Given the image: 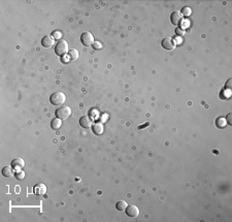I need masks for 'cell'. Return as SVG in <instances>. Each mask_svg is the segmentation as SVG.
<instances>
[{
	"instance_id": "obj_14",
	"label": "cell",
	"mask_w": 232,
	"mask_h": 222,
	"mask_svg": "<svg viewBox=\"0 0 232 222\" xmlns=\"http://www.w3.org/2000/svg\"><path fill=\"white\" fill-rule=\"evenodd\" d=\"M61 124H62V120H60L59 118H55V119L52 120L51 127H52L53 129L57 130V129H59L60 127H61Z\"/></svg>"
},
{
	"instance_id": "obj_16",
	"label": "cell",
	"mask_w": 232,
	"mask_h": 222,
	"mask_svg": "<svg viewBox=\"0 0 232 222\" xmlns=\"http://www.w3.org/2000/svg\"><path fill=\"white\" fill-rule=\"evenodd\" d=\"M67 57H68L69 60H75L79 58V52L76 50H70V51L67 53Z\"/></svg>"
},
{
	"instance_id": "obj_21",
	"label": "cell",
	"mask_w": 232,
	"mask_h": 222,
	"mask_svg": "<svg viewBox=\"0 0 232 222\" xmlns=\"http://www.w3.org/2000/svg\"><path fill=\"white\" fill-rule=\"evenodd\" d=\"M231 118H232V114L230 113V114H228L227 115V117H226V123H228V125H232V120H231Z\"/></svg>"
},
{
	"instance_id": "obj_7",
	"label": "cell",
	"mask_w": 232,
	"mask_h": 222,
	"mask_svg": "<svg viewBox=\"0 0 232 222\" xmlns=\"http://www.w3.org/2000/svg\"><path fill=\"white\" fill-rule=\"evenodd\" d=\"M162 47L165 50H168V51H172V50L176 47V42H174L173 38L166 37L162 40Z\"/></svg>"
},
{
	"instance_id": "obj_6",
	"label": "cell",
	"mask_w": 232,
	"mask_h": 222,
	"mask_svg": "<svg viewBox=\"0 0 232 222\" xmlns=\"http://www.w3.org/2000/svg\"><path fill=\"white\" fill-rule=\"evenodd\" d=\"M126 214L131 218H136L139 215V209L137 208L135 205H129L126 208Z\"/></svg>"
},
{
	"instance_id": "obj_17",
	"label": "cell",
	"mask_w": 232,
	"mask_h": 222,
	"mask_svg": "<svg viewBox=\"0 0 232 222\" xmlns=\"http://www.w3.org/2000/svg\"><path fill=\"white\" fill-rule=\"evenodd\" d=\"M216 125L219 127V128H224L225 125H226V120L224 118H218L216 121Z\"/></svg>"
},
{
	"instance_id": "obj_13",
	"label": "cell",
	"mask_w": 232,
	"mask_h": 222,
	"mask_svg": "<svg viewBox=\"0 0 232 222\" xmlns=\"http://www.w3.org/2000/svg\"><path fill=\"white\" fill-rule=\"evenodd\" d=\"M103 130H104L103 125H102L101 123H99V122L95 123L92 126V131L94 132V134H96V136H100V134H102L103 133Z\"/></svg>"
},
{
	"instance_id": "obj_11",
	"label": "cell",
	"mask_w": 232,
	"mask_h": 222,
	"mask_svg": "<svg viewBox=\"0 0 232 222\" xmlns=\"http://www.w3.org/2000/svg\"><path fill=\"white\" fill-rule=\"evenodd\" d=\"M25 165V162L22 158H16L12 161V166L13 167V170H21Z\"/></svg>"
},
{
	"instance_id": "obj_12",
	"label": "cell",
	"mask_w": 232,
	"mask_h": 222,
	"mask_svg": "<svg viewBox=\"0 0 232 222\" xmlns=\"http://www.w3.org/2000/svg\"><path fill=\"white\" fill-rule=\"evenodd\" d=\"M13 167L11 165H6L2 169V176L5 178H12L13 176Z\"/></svg>"
},
{
	"instance_id": "obj_3",
	"label": "cell",
	"mask_w": 232,
	"mask_h": 222,
	"mask_svg": "<svg viewBox=\"0 0 232 222\" xmlns=\"http://www.w3.org/2000/svg\"><path fill=\"white\" fill-rule=\"evenodd\" d=\"M70 115H71V110L69 106H61L56 111V116L60 120H66L67 118L70 117Z\"/></svg>"
},
{
	"instance_id": "obj_18",
	"label": "cell",
	"mask_w": 232,
	"mask_h": 222,
	"mask_svg": "<svg viewBox=\"0 0 232 222\" xmlns=\"http://www.w3.org/2000/svg\"><path fill=\"white\" fill-rule=\"evenodd\" d=\"M181 15H183V16L188 17V16H190L191 13H192V9H191L190 7H188V6H185V7L181 8Z\"/></svg>"
},
{
	"instance_id": "obj_9",
	"label": "cell",
	"mask_w": 232,
	"mask_h": 222,
	"mask_svg": "<svg viewBox=\"0 0 232 222\" xmlns=\"http://www.w3.org/2000/svg\"><path fill=\"white\" fill-rule=\"evenodd\" d=\"M92 123L93 120L91 119L89 116H84L80 119V125L83 127V128H91L92 127Z\"/></svg>"
},
{
	"instance_id": "obj_10",
	"label": "cell",
	"mask_w": 232,
	"mask_h": 222,
	"mask_svg": "<svg viewBox=\"0 0 232 222\" xmlns=\"http://www.w3.org/2000/svg\"><path fill=\"white\" fill-rule=\"evenodd\" d=\"M33 192H34V194H36V195H43V194H46V185L43 183H38L36 184L34 188H33Z\"/></svg>"
},
{
	"instance_id": "obj_15",
	"label": "cell",
	"mask_w": 232,
	"mask_h": 222,
	"mask_svg": "<svg viewBox=\"0 0 232 222\" xmlns=\"http://www.w3.org/2000/svg\"><path fill=\"white\" fill-rule=\"evenodd\" d=\"M127 206H128V205H127L125 200H119L116 205V208H117L118 211H125Z\"/></svg>"
},
{
	"instance_id": "obj_8",
	"label": "cell",
	"mask_w": 232,
	"mask_h": 222,
	"mask_svg": "<svg viewBox=\"0 0 232 222\" xmlns=\"http://www.w3.org/2000/svg\"><path fill=\"white\" fill-rule=\"evenodd\" d=\"M55 43V37L53 35H46L41 39V45L45 48H51Z\"/></svg>"
},
{
	"instance_id": "obj_4",
	"label": "cell",
	"mask_w": 232,
	"mask_h": 222,
	"mask_svg": "<svg viewBox=\"0 0 232 222\" xmlns=\"http://www.w3.org/2000/svg\"><path fill=\"white\" fill-rule=\"evenodd\" d=\"M80 42L85 47H91L94 43V36L89 31H85L80 35Z\"/></svg>"
},
{
	"instance_id": "obj_1",
	"label": "cell",
	"mask_w": 232,
	"mask_h": 222,
	"mask_svg": "<svg viewBox=\"0 0 232 222\" xmlns=\"http://www.w3.org/2000/svg\"><path fill=\"white\" fill-rule=\"evenodd\" d=\"M66 96L63 92H55L50 97V101L54 106H62L65 102Z\"/></svg>"
},
{
	"instance_id": "obj_20",
	"label": "cell",
	"mask_w": 232,
	"mask_h": 222,
	"mask_svg": "<svg viewBox=\"0 0 232 222\" xmlns=\"http://www.w3.org/2000/svg\"><path fill=\"white\" fill-rule=\"evenodd\" d=\"M185 33H186V31H185L183 28H180V27H179V28L176 29V34L177 36H184Z\"/></svg>"
},
{
	"instance_id": "obj_22",
	"label": "cell",
	"mask_w": 232,
	"mask_h": 222,
	"mask_svg": "<svg viewBox=\"0 0 232 222\" xmlns=\"http://www.w3.org/2000/svg\"><path fill=\"white\" fill-rule=\"evenodd\" d=\"M231 79H229L227 81V83H226V88H225V90H227V91H231Z\"/></svg>"
},
{
	"instance_id": "obj_19",
	"label": "cell",
	"mask_w": 232,
	"mask_h": 222,
	"mask_svg": "<svg viewBox=\"0 0 232 222\" xmlns=\"http://www.w3.org/2000/svg\"><path fill=\"white\" fill-rule=\"evenodd\" d=\"M16 178L18 180H23L25 178V173L23 170H17L16 173Z\"/></svg>"
},
{
	"instance_id": "obj_2",
	"label": "cell",
	"mask_w": 232,
	"mask_h": 222,
	"mask_svg": "<svg viewBox=\"0 0 232 222\" xmlns=\"http://www.w3.org/2000/svg\"><path fill=\"white\" fill-rule=\"evenodd\" d=\"M55 52L58 56H64L68 52V43L64 39H60L58 43H57Z\"/></svg>"
},
{
	"instance_id": "obj_23",
	"label": "cell",
	"mask_w": 232,
	"mask_h": 222,
	"mask_svg": "<svg viewBox=\"0 0 232 222\" xmlns=\"http://www.w3.org/2000/svg\"><path fill=\"white\" fill-rule=\"evenodd\" d=\"M93 47H94V49L98 50V49H101L102 48V45H101V43H99V42H94L93 43Z\"/></svg>"
},
{
	"instance_id": "obj_5",
	"label": "cell",
	"mask_w": 232,
	"mask_h": 222,
	"mask_svg": "<svg viewBox=\"0 0 232 222\" xmlns=\"http://www.w3.org/2000/svg\"><path fill=\"white\" fill-rule=\"evenodd\" d=\"M170 21L173 25L179 26L181 24V22L184 21V16L181 15V12H173L170 16Z\"/></svg>"
}]
</instances>
